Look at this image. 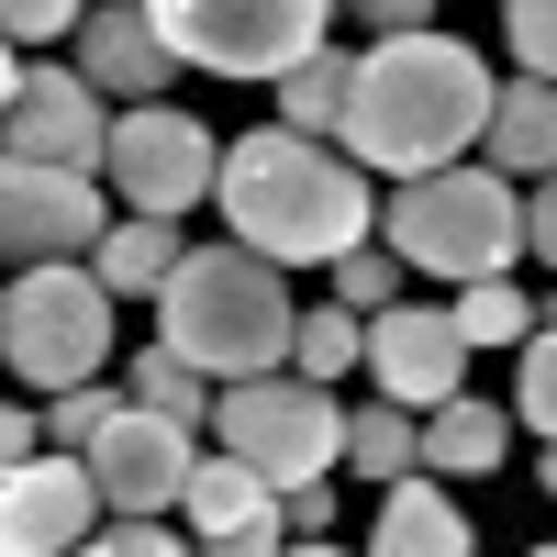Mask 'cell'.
<instances>
[{"label": "cell", "mask_w": 557, "mask_h": 557, "mask_svg": "<svg viewBox=\"0 0 557 557\" xmlns=\"http://www.w3.org/2000/svg\"><path fill=\"white\" fill-rule=\"evenodd\" d=\"M480 157L502 168V178H557V78H502V112H491V134H480Z\"/></svg>", "instance_id": "cell-15"}, {"label": "cell", "mask_w": 557, "mask_h": 557, "mask_svg": "<svg viewBox=\"0 0 557 557\" xmlns=\"http://www.w3.org/2000/svg\"><path fill=\"white\" fill-rule=\"evenodd\" d=\"M290 557H346V546H301V535H290Z\"/></svg>", "instance_id": "cell-36"}, {"label": "cell", "mask_w": 557, "mask_h": 557, "mask_svg": "<svg viewBox=\"0 0 557 557\" xmlns=\"http://www.w3.org/2000/svg\"><path fill=\"white\" fill-rule=\"evenodd\" d=\"M78 78L101 89V101H157V89L178 78L168 34L146 23V0H101V12L78 23Z\"/></svg>", "instance_id": "cell-14"}, {"label": "cell", "mask_w": 557, "mask_h": 557, "mask_svg": "<svg viewBox=\"0 0 557 557\" xmlns=\"http://www.w3.org/2000/svg\"><path fill=\"white\" fill-rule=\"evenodd\" d=\"M380 12V34H435V0H368Z\"/></svg>", "instance_id": "cell-34"}, {"label": "cell", "mask_w": 557, "mask_h": 557, "mask_svg": "<svg viewBox=\"0 0 557 557\" xmlns=\"http://www.w3.org/2000/svg\"><path fill=\"white\" fill-rule=\"evenodd\" d=\"M290 368H301V380H323V391H335L346 368H368V312L312 301V312H301V335H290Z\"/></svg>", "instance_id": "cell-23"}, {"label": "cell", "mask_w": 557, "mask_h": 557, "mask_svg": "<svg viewBox=\"0 0 557 557\" xmlns=\"http://www.w3.org/2000/svg\"><path fill=\"white\" fill-rule=\"evenodd\" d=\"M357 12H368V0H357Z\"/></svg>", "instance_id": "cell-38"}, {"label": "cell", "mask_w": 557, "mask_h": 557, "mask_svg": "<svg viewBox=\"0 0 557 557\" xmlns=\"http://www.w3.org/2000/svg\"><path fill=\"white\" fill-rule=\"evenodd\" d=\"M335 0H146V23L168 34L178 67H212V78H290Z\"/></svg>", "instance_id": "cell-7"}, {"label": "cell", "mask_w": 557, "mask_h": 557, "mask_svg": "<svg viewBox=\"0 0 557 557\" xmlns=\"http://www.w3.org/2000/svg\"><path fill=\"white\" fill-rule=\"evenodd\" d=\"M380 557H469V513L435 491V469L380 491Z\"/></svg>", "instance_id": "cell-16"}, {"label": "cell", "mask_w": 557, "mask_h": 557, "mask_svg": "<svg viewBox=\"0 0 557 557\" xmlns=\"http://www.w3.org/2000/svg\"><path fill=\"white\" fill-rule=\"evenodd\" d=\"M346 469H368V480H412L424 469V412H401V401H357L346 412Z\"/></svg>", "instance_id": "cell-21"}, {"label": "cell", "mask_w": 557, "mask_h": 557, "mask_svg": "<svg viewBox=\"0 0 557 557\" xmlns=\"http://www.w3.org/2000/svg\"><path fill=\"white\" fill-rule=\"evenodd\" d=\"M223 223H235V246L278 257V268H335L346 246L380 235V190H368V168L346 146H323V134H235L223 146Z\"/></svg>", "instance_id": "cell-2"}, {"label": "cell", "mask_w": 557, "mask_h": 557, "mask_svg": "<svg viewBox=\"0 0 557 557\" xmlns=\"http://www.w3.org/2000/svg\"><path fill=\"white\" fill-rule=\"evenodd\" d=\"M524 257L557 268V178H535V190H524Z\"/></svg>", "instance_id": "cell-31"}, {"label": "cell", "mask_w": 557, "mask_h": 557, "mask_svg": "<svg viewBox=\"0 0 557 557\" xmlns=\"http://www.w3.org/2000/svg\"><path fill=\"white\" fill-rule=\"evenodd\" d=\"M178 257H190V246H178V223H157V212H123L112 235H101V257H89V268L112 278V301H157L168 278H178Z\"/></svg>", "instance_id": "cell-18"}, {"label": "cell", "mask_w": 557, "mask_h": 557, "mask_svg": "<svg viewBox=\"0 0 557 557\" xmlns=\"http://www.w3.org/2000/svg\"><path fill=\"white\" fill-rule=\"evenodd\" d=\"M446 312H457V335H469V346H524V335H535V301L513 290V278H469Z\"/></svg>", "instance_id": "cell-24"}, {"label": "cell", "mask_w": 557, "mask_h": 557, "mask_svg": "<svg viewBox=\"0 0 557 557\" xmlns=\"http://www.w3.org/2000/svg\"><path fill=\"white\" fill-rule=\"evenodd\" d=\"M380 246L424 278H502L524 257V178H502L491 157L480 168H435V178H391L380 201Z\"/></svg>", "instance_id": "cell-4"}, {"label": "cell", "mask_w": 557, "mask_h": 557, "mask_svg": "<svg viewBox=\"0 0 557 557\" xmlns=\"http://www.w3.org/2000/svg\"><path fill=\"white\" fill-rule=\"evenodd\" d=\"M123 401H134L123 380H89V391H57V401H45V446H67V457H89V446H101V424H112Z\"/></svg>", "instance_id": "cell-25"}, {"label": "cell", "mask_w": 557, "mask_h": 557, "mask_svg": "<svg viewBox=\"0 0 557 557\" xmlns=\"http://www.w3.org/2000/svg\"><path fill=\"white\" fill-rule=\"evenodd\" d=\"M157 323H168L157 346H178L201 380H268V368H290L301 301L278 278V257H257V246H190L178 278L157 290Z\"/></svg>", "instance_id": "cell-3"}, {"label": "cell", "mask_w": 557, "mask_h": 557, "mask_svg": "<svg viewBox=\"0 0 557 557\" xmlns=\"http://www.w3.org/2000/svg\"><path fill=\"white\" fill-rule=\"evenodd\" d=\"M0 101H12V157H34V168H89V178H101V157H112V112H101V89H89L78 67H34V57H12Z\"/></svg>", "instance_id": "cell-11"}, {"label": "cell", "mask_w": 557, "mask_h": 557, "mask_svg": "<svg viewBox=\"0 0 557 557\" xmlns=\"http://www.w3.org/2000/svg\"><path fill=\"white\" fill-rule=\"evenodd\" d=\"M0 23H12V45H45V34H78L89 0H0Z\"/></svg>", "instance_id": "cell-30"}, {"label": "cell", "mask_w": 557, "mask_h": 557, "mask_svg": "<svg viewBox=\"0 0 557 557\" xmlns=\"http://www.w3.org/2000/svg\"><path fill=\"white\" fill-rule=\"evenodd\" d=\"M513 401H524L535 435H557V323H535V335H524V380H513Z\"/></svg>", "instance_id": "cell-28"}, {"label": "cell", "mask_w": 557, "mask_h": 557, "mask_svg": "<svg viewBox=\"0 0 557 557\" xmlns=\"http://www.w3.org/2000/svg\"><path fill=\"white\" fill-rule=\"evenodd\" d=\"M346 101H357V57H346V45H312V57L278 78V123H290V134H323V146L346 134Z\"/></svg>", "instance_id": "cell-19"}, {"label": "cell", "mask_w": 557, "mask_h": 557, "mask_svg": "<svg viewBox=\"0 0 557 557\" xmlns=\"http://www.w3.org/2000/svg\"><path fill=\"white\" fill-rule=\"evenodd\" d=\"M190 469H201V435L168 424V412H146V401H123L101 424V446H89V480H101L112 513H178Z\"/></svg>", "instance_id": "cell-12"}, {"label": "cell", "mask_w": 557, "mask_h": 557, "mask_svg": "<svg viewBox=\"0 0 557 557\" xmlns=\"http://www.w3.org/2000/svg\"><path fill=\"white\" fill-rule=\"evenodd\" d=\"M201 557H290V513H268V524H246V535H212Z\"/></svg>", "instance_id": "cell-32"}, {"label": "cell", "mask_w": 557, "mask_h": 557, "mask_svg": "<svg viewBox=\"0 0 557 557\" xmlns=\"http://www.w3.org/2000/svg\"><path fill=\"white\" fill-rule=\"evenodd\" d=\"M178 513H190V535L212 546V535H246V524H268V513H278V491L246 469V457H201V469H190V491H178Z\"/></svg>", "instance_id": "cell-17"}, {"label": "cell", "mask_w": 557, "mask_h": 557, "mask_svg": "<svg viewBox=\"0 0 557 557\" xmlns=\"http://www.w3.org/2000/svg\"><path fill=\"white\" fill-rule=\"evenodd\" d=\"M212 446H223V457H246V469H257L278 502H290L301 480L346 469V401L323 391V380H301V368L223 380V401H212Z\"/></svg>", "instance_id": "cell-6"}, {"label": "cell", "mask_w": 557, "mask_h": 557, "mask_svg": "<svg viewBox=\"0 0 557 557\" xmlns=\"http://www.w3.org/2000/svg\"><path fill=\"white\" fill-rule=\"evenodd\" d=\"M123 391L134 401H146V412H168V424H190V435H212V380H201V368L190 357H178V346H146V357H123Z\"/></svg>", "instance_id": "cell-22"}, {"label": "cell", "mask_w": 557, "mask_h": 557, "mask_svg": "<svg viewBox=\"0 0 557 557\" xmlns=\"http://www.w3.org/2000/svg\"><path fill=\"white\" fill-rule=\"evenodd\" d=\"M491 112H502V78L457 34H380L357 57V101L335 146L368 178H435L491 134Z\"/></svg>", "instance_id": "cell-1"}, {"label": "cell", "mask_w": 557, "mask_h": 557, "mask_svg": "<svg viewBox=\"0 0 557 557\" xmlns=\"http://www.w3.org/2000/svg\"><path fill=\"white\" fill-rule=\"evenodd\" d=\"M112 190L89 168H34V157H12L0 168V246H12V268H57V257H101V235H112Z\"/></svg>", "instance_id": "cell-9"}, {"label": "cell", "mask_w": 557, "mask_h": 557, "mask_svg": "<svg viewBox=\"0 0 557 557\" xmlns=\"http://www.w3.org/2000/svg\"><path fill=\"white\" fill-rule=\"evenodd\" d=\"M391 268H401V257H391L380 235H368V246H346L323 278H335V301H346V312H391Z\"/></svg>", "instance_id": "cell-26"}, {"label": "cell", "mask_w": 557, "mask_h": 557, "mask_svg": "<svg viewBox=\"0 0 557 557\" xmlns=\"http://www.w3.org/2000/svg\"><path fill=\"white\" fill-rule=\"evenodd\" d=\"M424 469L435 480H491L502 469V412L480 391H457L446 412H424Z\"/></svg>", "instance_id": "cell-20"}, {"label": "cell", "mask_w": 557, "mask_h": 557, "mask_svg": "<svg viewBox=\"0 0 557 557\" xmlns=\"http://www.w3.org/2000/svg\"><path fill=\"white\" fill-rule=\"evenodd\" d=\"M524 557H557V546H524Z\"/></svg>", "instance_id": "cell-37"}, {"label": "cell", "mask_w": 557, "mask_h": 557, "mask_svg": "<svg viewBox=\"0 0 557 557\" xmlns=\"http://www.w3.org/2000/svg\"><path fill=\"white\" fill-rule=\"evenodd\" d=\"M535 480H546V491H557V435H546V457H535Z\"/></svg>", "instance_id": "cell-35"}, {"label": "cell", "mask_w": 557, "mask_h": 557, "mask_svg": "<svg viewBox=\"0 0 557 557\" xmlns=\"http://www.w3.org/2000/svg\"><path fill=\"white\" fill-rule=\"evenodd\" d=\"M101 190H123V212H157V223H178V212H201L212 190H223V146L178 112V101H134L123 123H112V157H101Z\"/></svg>", "instance_id": "cell-8"}, {"label": "cell", "mask_w": 557, "mask_h": 557, "mask_svg": "<svg viewBox=\"0 0 557 557\" xmlns=\"http://www.w3.org/2000/svg\"><path fill=\"white\" fill-rule=\"evenodd\" d=\"M278 513H290V535H323V524H335V480H301Z\"/></svg>", "instance_id": "cell-33"}, {"label": "cell", "mask_w": 557, "mask_h": 557, "mask_svg": "<svg viewBox=\"0 0 557 557\" xmlns=\"http://www.w3.org/2000/svg\"><path fill=\"white\" fill-rule=\"evenodd\" d=\"M368 380H380V401H401V412H446L469 391V335H457V312H424V301L368 312Z\"/></svg>", "instance_id": "cell-13"}, {"label": "cell", "mask_w": 557, "mask_h": 557, "mask_svg": "<svg viewBox=\"0 0 557 557\" xmlns=\"http://www.w3.org/2000/svg\"><path fill=\"white\" fill-rule=\"evenodd\" d=\"M78 557H201V535H168L157 513H112V524L89 535Z\"/></svg>", "instance_id": "cell-27"}, {"label": "cell", "mask_w": 557, "mask_h": 557, "mask_svg": "<svg viewBox=\"0 0 557 557\" xmlns=\"http://www.w3.org/2000/svg\"><path fill=\"white\" fill-rule=\"evenodd\" d=\"M101 480H89V457L45 446V457H12V480H0V557H78L101 535Z\"/></svg>", "instance_id": "cell-10"}, {"label": "cell", "mask_w": 557, "mask_h": 557, "mask_svg": "<svg viewBox=\"0 0 557 557\" xmlns=\"http://www.w3.org/2000/svg\"><path fill=\"white\" fill-rule=\"evenodd\" d=\"M502 34H513L524 78H557V0H502Z\"/></svg>", "instance_id": "cell-29"}, {"label": "cell", "mask_w": 557, "mask_h": 557, "mask_svg": "<svg viewBox=\"0 0 557 557\" xmlns=\"http://www.w3.org/2000/svg\"><path fill=\"white\" fill-rule=\"evenodd\" d=\"M0 357H12L23 391H89L112 357V278L89 257H57V268H12L0 290Z\"/></svg>", "instance_id": "cell-5"}]
</instances>
